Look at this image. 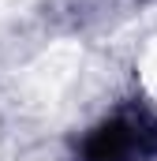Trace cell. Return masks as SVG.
I'll return each mask as SVG.
<instances>
[{
    "mask_svg": "<svg viewBox=\"0 0 157 161\" xmlns=\"http://www.w3.org/2000/svg\"><path fill=\"white\" fill-rule=\"evenodd\" d=\"M157 150V120L142 109H120L112 120L90 131L82 161H138Z\"/></svg>",
    "mask_w": 157,
    "mask_h": 161,
    "instance_id": "1",
    "label": "cell"
}]
</instances>
